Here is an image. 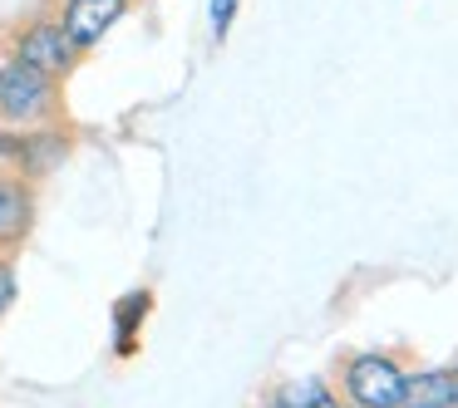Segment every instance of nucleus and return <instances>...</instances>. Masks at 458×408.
I'll list each match as a JSON object with an SVG mask.
<instances>
[{
  "label": "nucleus",
  "instance_id": "7ed1b4c3",
  "mask_svg": "<svg viewBox=\"0 0 458 408\" xmlns=\"http://www.w3.org/2000/svg\"><path fill=\"white\" fill-rule=\"evenodd\" d=\"M11 54L25 60L30 70L50 74V79H70L74 64H80V50L70 45V35H64V25L55 21V15L25 21L21 30H15V40H11Z\"/></svg>",
  "mask_w": 458,
  "mask_h": 408
},
{
  "label": "nucleus",
  "instance_id": "0eeeda50",
  "mask_svg": "<svg viewBox=\"0 0 458 408\" xmlns=\"http://www.w3.org/2000/svg\"><path fill=\"white\" fill-rule=\"evenodd\" d=\"M454 404V369H414L404 374L399 408H448Z\"/></svg>",
  "mask_w": 458,
  "mask_h": 408
},
{
  "label": "nucleus",
  "instance_id": "1a4fd4ad",
  "mask_svg": "<svg viewBox=\"0 0 458 408\" xmlns=\"http://www.w3.org/2000/svg\"><path fill=\"white\" fill-rule=\"evenodd\" d=\"M281 408H340V398L330 394L326 379H291V384L276 388Z\"/></svg>",
  "mask_w": 458,
  "mask_h": 408
},
{
  "label": "nucleus",
  "instance_id": "f03ea898",
  "mask_svg": "<svg viewBox=\"0 0 458 408\" xmlns=\"http://www.w3.org/2000/svg\"><path fill=\"white\" fill-rule=\"evenodd\" d=\"M404 374L409 369L399 364V354H385V349H365V354L340 359V388H345L350 408H399Z\"/></svg>",
  "mask_w": 458,
  "mask_h": 408
},
{
  "label": "nucleus",
  "instance_id": "f257e3e1",
  "mask_svg": "<svg viewBox=\"0 0 458 408\" xmlns=\"http://www.w3.org/2000/svg\"><path fill=\"white\" fill-rule=\"evenodd\" d=\"M60 119V79L30 70L15 54H0V129L25 133Z\"/></svg>",
  "mask_w": 458,
  "mask_h": 408
},
{
  "label": "nucleus",
  "instance_id": "6e6552de",
  "mask_svg": "<svg viewBox=\"0 0 458 408\" xmlns=\"http://www.w3.org/2000/svg\"><path fill=\"white\" fill-rule=\"evenodd\" d=\"M148 310H153L148 290H133V296L119 300V310H114V354L119 359H129L139 349V325L148 320Z\"/></svg>",
  "mask_w": 458,
  "mask_h": 408
},
{
  "label": "nucleus",
  "instance_id": "f8f14e48",
  "mask_svg": "<svg viewBox=\"0 0 458 408\" xmlns=\"http://www.w3.org/2000/svg\"><path fill=\"white\" fill-rule=\"evenodd\" d=\"M448 408H458V364H454V404H448Z\"/></svg>",
  "mask_w": 458,
  "mask_h": 408
},
{
  "label": "nucleus",
  "instance_id": "9b49d317",
  "mask_svg": "<svg viewBox=\"0 0 458 408\" xmlns=\"http://www.w3.org/2000/svg\"><path fill=\"white\" fill-rule=\"evenodd\" d=\"M11 300H15V271H11V261H0V315L11 310Z\"/></svg>",
  "mask_w": 458,
  "mask_h": 408
},
{
  "label": "nucleus",
  "instance_id": "20e7f679",
  "mask_svg": "<svg viewBox=\"0 0 458 408\" xmlns=\"http://www.w3.org/2000/svg\"><path fill=\"white\" fill-rule=\"evenodd\" d=\"M123 15H129V0H64L60 11H55V21L64 25L70 45L84 54V50H94Z\"/></svg>",
  "mask_w": 458,
  "mask_h": 408
},
{
  "label": "nucleus",
  "instance_id": "ddd939ff",
  "mask_svg": "<svg viewBox=\"0 0 458 408\" xmlns=\"http://www.w3.org/2000/svg\"><path fill=\"white\" fill-rule=\"evenodd\" d=\"M261 408H281V404H276V394H271V398H267V404H261Z\"/></svg>",
  "mask_w": 458,
  "mask_h": 408
},
{
  "label": "nucleus",
  "instance_id": "9d476101",
  "mask_svg": "<svg viewBox=\"0 0 458 408\" xmlns=\"http://www.w3.org/2000/svg\"><path fill=\"white\" fill-rule=\"evenodd\" d=\"M237 5L242 0H208V25H212V45H222L237 25Z\"/></svg>",
  "mask_w": 458,
  "mask_h": 408
},
{
  "label": "nucleus",
  "instance_id": "39448f33",
  "mask_svg": "<svg viewBox=\"0 0 458 408\" xmlns=\"http://www.w3.org/2000/svg\"><path fill=\"white\" fill-rule=\"evenodd\" d=\"M0 153H11L25 168V178H45L50 168H60L64 153H70V133L64 129H25L21 138H0Z\"/></svg>",
  "mask_w": 458,
  "mask_h": 408
},
{
  "label": "nucleus",
  "instance_id": "423d86ee",
  "mask_svg": "<svg viewBox=\"0 0 458 408\" xmlns=\"http://www.w3.org/2000/svg\"><path fill=\"white\" fill-rule=\"evenodd\" d=\"M35 227V197L25 178H0V251L21 246Z\"/></svg>",
  "mask_w": 458,
  "mask_h": 408
}]
</instances>
